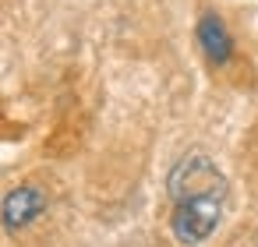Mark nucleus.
<instances>
[{"mask_svg":"<svg viewBox=\"0 0 258 247\" xmlns=\"http://www.w3.org/2000/svg\"><path fill=\"white\" fill-rule=\"evenodd\" d=\"M223 198H226V194H191V198L173 201L170 229H173L177 243H184V247H198L202 240H209L212 229L219 226Z\"/></svg>","mask_w":258,"mask_h":247,"instance_id":"nucleus-1","label":"nucleus"},{"mask_svg":"<svg viewBox=\"0 0 258 247\" xmlns=\"http://www.w3.org/2000/svg\"><path fill=\"white\" fill-rule=\"evenodd\" d=\"M170 198L180 201V198H191V194H226V180L223 173L216 170V162L202 152H191L184 155L173 170H170Z\"/></svg>","mask_w":258,"mask_h":247,"instance_id":"nucleus-2","label":"nucleus"},{"mask_svg":"<svg viewBox=\"0 0 258 247\" xmlns=\"http://www.w3.org/2000/svg\"><path fill=\"white\" fill-rule=\"evenodd\" d=\"M43 208H46L43 191L32 187V184H25V187H15V191L4 198V205H0V219H4V226L15 233V229H25L32 219H39Z\"/></svg>","mask_w":258,"mask_h":247,"instance_id":"nucleus-3","label":"nucleus"},{"mask_svg":"<svg viewBox=\"0 0 258 247\" xmlns=\"http://www.w3.org/2000/svg\"><path fill=\"white\" fill-rule=\"evenodd\" d=\"M198 43H202L205 57H209L216 67L230 64V57H233V39H230L226 25H223L216 15H202V22H198Z\"/></svg>","mask_w":258,"mask_h":247,"instance_id":"nucleus-4","label":"nucleus"}]
</instances>
